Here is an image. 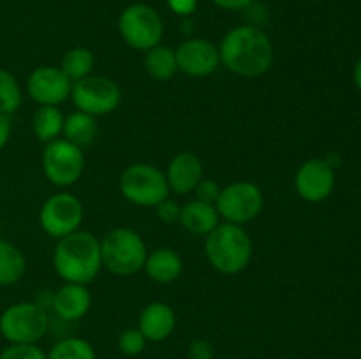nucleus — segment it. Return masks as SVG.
<instances>
[{"label": "nucleus", "instance_id": "f257e3e1", "mask_svg": "<svg viewBox=\"0 0 361 359\" xmlns=\"http://www.w3.org/2000/svg\"><path fill=\"white\" fill-rule=\"evenodd\" d=\"M222 65L242 77H259L274 63V44L261 28L240 25L231 28L219 44Z\"/></svg>", "mask_w": 361, "mask_h": 359}, {"label": "nucleus", "instance_id": "f03ea898", "mask_svg": "<svg viewBox=\"0 0 361 359\" xmlns=\"http://www.w3.org/2000/svg\"><path fill=\"white\" fill-rule=\"evenodd\" d=\"M53 267L63 282L88 285L102 267L101 241L81 229L63 236L53 250Z\"/></svg>", "mask_w": 361, "mask_h": 359}, {"label": "nucleus", "instance_id": "7ed1b4c3", "mask_svg": "<svg viewBox=\"0 0 361 359\" xmlns=\"http://www.w3.org/2000/svg\"><path fill=\"white\" fill-rule=\"evenodd\" d=\"M204 253L215 271L238 275L252 259V239L243 225L221 222L204 241Z\"/></svg>", "mask_w": 361, "mask_h": 359}, {"label": "nucleus", "instance_id": "20e7f679", "mask_svg": "<svg viewBox=\"0 0 361 359\" xmlns=\"http://www.w3.org/2000/svg\"><path fill=\"white\" fill-rule=\"evenodd\" d=\"M147 256V243L134 229L115 227L101 239L102 267L118 277H133L143 270Z\"/></svg>", "mask_w": 361, "mask_h": 359}, {"label": "nucleus", "instance_id": "39448f33", "mask_svg": "<svg viewBox=\"0 0 361 359\" xmlns=\"http://www.w3.org/2000/svg\"><path fill=\"white\" fill-rule=\"evenodd\" d=\"M48 326V312L35 301L13 303L0 315V334L11 345L35 344L44 336Z\"/></svg>", "mask_w": 361, "mask_h": 359}, {"label": "nucleus", "instance_id": "423d86ee", "mask_svg": "<svg viewBox=\"0 0 361 359\" xmlns=\"http://www.w3.org/2000/svg\"><path fill=\"white\" fill-rule=\"evenodd\" d=\"M118 187L123 199L143 208H155L169 196L164 171L147 162L130 164L120 176Z\"/></svg>", "mask_w": 361, "mask_h": 359}, {"label": "nucleus", "instance_id": "0eeeda50", "mask_svg": "<svg viewBox=\"0 0 361 359\" xmlns=\"http://www.w3.org/2000/svg\"><path fill=\"white\" fill-rule=\"evenodd\" d=\"M118 32L127 46L147 53L148 49L161 44L164 37V21L148 4H130L120 13Z\"/></svg>", "mask_w": 361, "mask_h": 359}, {"label": "nucleus", "instance_id": "6e6552de", "mask_svg": "<svg viewBox=\"0 0 361 359\" xmlns=\"http://www.w3.org/2000/svg\"><path fill=\"white\" fill-rule=\"evenodd\" d=\"M69 99L73 101L76 111H83L97 118L118 109L122 102V90L111 77L90 74L73 83Z\"/></svg>", "mask_w": 361, "mask_h": 359}, {"label": "nucleus", "instance_id": "1a4fd4ad", "mask_svg": "<svg viewBox=\"0 0 361 359\" xmlns=\"http://www.w3.org/2000/svg\"><path fill=\"white\" fill-rule=\"evenodd\" d=\"M264 196L259 187L252 182H233L222 187L215 203L219 215L224 222L245 225L263 211Z\"/></svg>", "mask_w": 361, "mask_h": 359}, {"label": "nucleus", "instance_id": "9d476101", "mask_svg": "<svg viewBox=\"0 0 361 359\" xmlns=\"http://www.w3.org/2000/svg\"><path fill=\"white\" fill-rule=\"evenodd\" d=\"M41 162L46 180L56 187L74 185L85 171L83 150L63 137L46 143Z\"/></svg>", "mask_w": 361, "mask_h": 359}, {"label": "nucleus", "instance_id": "9b49d317", "mask_svg": "<svg viewBox=\"0 0 361 359\" xmlns=\"http://www.w3.org/2000/svg\"><path fill=\"white\" fill-rule=\"evenodd\" d=\"M83 215V203L74 194L59 192L42 203L39 210V225L46 234L60 239L80 229Z\"/></svg>", "mask_w": 361, "mask_h": 359}, {"label": "nucleus", "instance_id": "f8f14e48", "mask_svg": "<svg viewBox=\"0 0 361 359\" xmlns=\"http://www.w3.org/2000/svg\"><path fill=\"white\" fill-rule=\"evenodd\" d=\"M295 189L307 203L328 199L335 189V169L326 158H309L295 175Z\"/></svg>", "mask_w": 361, "mask_h": 359}, {"label": "nucleus", "instance_id": "ddd939ff", "mask_svg": "<svg viewBox=\"0 0 361 359\" xmlns=\"http://www.w3.org/2000/svg\"><path fill=\"white\" fill-rule=\"evenodd\" d=\"M27 94L39 106H60L71 97L73 83L60 67H35L27 77Z\"/></svg>", "mask_w": 361, "mask_h": 359}, {"label": "nucleus", "instance_id": "4468645a", "mask_svg": "<svg viewBox=\"0 0 361 359\" xmlns=\"http://www.w3.org/2000/svg\"><path fill=\"white\" fill-rule=\"evenodd\" d=\"M176 67L189 77H204L215 73L221 63L219 48L203 37H192L180 42L175 49Z\"/></svg>", "mask_w": 361, "mask_h": 359}, {"label": "nucleus", "instance_id": "2eb2a0df", "mask_svg": "<svg viewBox=\"0 0 361 359\" xmlns=\"http://www.w3.org/2000/svg\"><path fill=\"white\" fill-rule=\"evenodd\" d=\"M203 162L190 151H180L169 160L166 169V180H168L169 192L176 196H185L194 192L197 183L204 178Z\"/></svg>", "mask_w": 361, "mask_h": 359}, {"label": "nucleus", "instance_id": "dca6fc26", "mask_svg": "<svg viewBox=\"0 0 361 359\" xmlns=\"http://www.w3.org/2000/svg\"><path fill=\"white\" fill-rule=\"evenodd\" d=\"M92 305V294L87 285L83 284H71L66 282L62 287L56 289L51 298L53 312L62 320H80L87 315Z\"/></svg>", "mask_w": 361, "mask_h": 359}, {"label": "nucleus", "instance_id": "f3484780", "mask_svg": "<svg viewBox=\"0 0 361 359\" xmlns=\"http://www.w3.org/2000/svg\"><path fill=\"white\" fill-rule=\"evenodd\" d=\"M176 315L171 306L164 301H154L141 310L137 329L148 341H162L173 333Z\"/></svg>", "mask_w": 361, "mask_h": 359}, {"label": "nucleus", "instance_id": "a211bd4d", "mask_svg": "<svg viewBox=\"0 0 361 359\" xmlns=\"http://www.w3.org/2000/svg\"><path fill=\"white\" fill-rule=\"evenodd\" d=\"M180 224L187 232L196 236H208L219 224H221V215H219L215 204L203 203L200 199L189 201L182 206L180 213Z\"/></svg>", "mask_w": 361, "mask_h": 359}, {"label": "nucleus", "instance_id": "6ab92c4d", "mask_svg": "<svg viewBox=\"0 0 361 359\" xmlns=\"http://www.w3.org/2000/svg\"><path fill=\"white\" fill-rule=\"evenodd\" d=\"M143 270L147 271L148 278L157 284H173L182 275L183 260L176 250L169 248V246H161L148 253Z\"/></svg>", "mask_w": 361, "mask_h": 359}, {"label": "nucleus", "instance_id": "aec40b11", "mask_svg": "<svg viewBox=\"0 0 361 359\" xmlns=\"http://www.w3.org/2000/svg\"><path fill=\"white\" fill-rule=\"evenodd\" d=\"M97 134L99 127L95 116L87 115L83 111H74L67 115L66 120H63L62 137L69 141V143L76 144L81 150L90 146L95 141V137H97Z\"/></svg>", "mask_w": 361, "mask_h": 359}, {"label": "nucleus", "instance_id": "412c9836", "mask_svg": "<svg viewBox=\"0 0 361 359\" xmlns=\"http://www.w3.org/2000/svg\"><path fill=\"white\" fill-rule=\"evenodd\" d=\"M63 113L59 106H39L32 116V132L35 139L41 143H51L62 136L63 129Z\"/></svg>", "mask_w": 361, "mask_h": 359}, {"label": "nucleus", "instance_id": "4be33fe9", "mask_svg": "<svg viewBox=\"0 0 361 359\" xmlns=\"http://www.w3.org/2000/svg\"><path fill=\"white\" fill-rule=\"evenodd\" d=\"M27 271L23 252L7 239L0 238V287L18 284Z\"/></svg>", "mask_w": 361, "mask_h": 359}, {"label": "nucleus", "instance_id": "5701e85b", "mask_svg": "<svg viewBox=\"0 0 361 359\" xmlns=\"http://www.w3.org/2000/svg\"><path fill=\"white\" fill-rule=\"evenodd\" d=\"M145 69H147L148 76H152L157 81L171 80V77L178 73L175 49L162 44L148 49V51L145 53Z\"/></svg>", "mask_w": 361, "mask_h": 359}, {"label": "nucleus", "instance_id": "b1692460", "mask_svg": "<svg viewBox=\"0 0 361 359\" xmlns=\"http://www.w3.org/2000/svg\"><path fill=\"white\" fill-rule=\"evenodd\" d=\"M95 67V56L85 46H76L71 48L69 51L63 53L62 62H60V70L67 76L71 83L83 80V77L90 76L92 70Z\"/></svg>", "mask_w": 361, "mask_h": 359}, {"label": "nucleus", "instance_id": "393cba45", "mask_svg": "<svg viewBox=\"0 0 361 359\" xmlns=\"http://www.w3.org/2000/svg\"><path fill=\"white\" fill-rule=\"evenodd\" d=\"M46 355L48 359H95V348L85 338L69 336L56 341Z\"/></svg>", "mask_w": 361, "mask_h": 359}, {"label": "nucleus", "instance_id": "a878e982", "mask_svg": "<svg viewBox=\"0 0 361 359\" xmlns=\"http://www.w3.org/2000/svg\"><path fill=\"white\" fill-rule=\"evenodd\" d=\"M23 102V90L9 70L0 69V113L14 115Z\"/></svg>", "mask_w": 361, "mask_h": 359}, {"label": "nucleus", "instance_id": "bb28decb", "mask_svg": "<svg viewBox=\"0 0 361 359\" xmlns=\"http://www.w3.org/2000/svg\"><path fill=\"white\" fill-rule=\"evenodd\" d=\"M147 338L143 336L137 327H130V329H126L118 338V351L122 352L123 355H140L141 352L147 347Z\"/></svg>", "mask_w": 361, "mask_h": 359}, {"label": "nucleus", "instance_id": "cd10ccee", "mask_svg": "<svg viewBox=\"0 0 361 359\" xmlns=\"http://www.w3.org/2000/svg\"><path fill=\"white\" fill-rule=\"evenodd\" d=\"M0 359H48V355L35 344H25L9 345L7 348H4Z\"/></svg>", "mask_w": 361, "mask_h": 359}, {"label": "nucleus", "instance_id": "c85d7f7f", "mask_svg": "<svg viewBox=\"0 0 361 359\" xmlns=\"http://www.w3.org/2000/svg\"><path fill=\"white\" fill-rule=\"evenodd\" d=\"M221 189L222 187L219 185V182H215L214 178H203L197 183L194 192H196V199L203 201V203L215 204L219 199V194H221Z\"/></svg>", "mask_w": 361, "mask_h": 359}, {"label": "nucleus", "instance_id": "c756f323", "mask_svg": "<svg viewBox=\"0 0 361 359\" xmlns=\"http://www.w3.org/2000/svg\"><path fill=\"white\" fill-rule=\"evenodd\" d=\"M155 210H157V217L161 218V222H164V224H176V222L180 220V213H182V206H180L175 199H169V197L161 201V203L155 206Z\"/></svg>", "mask_w": 361, "mask_h": 359}, {"label": "nucleus", "instance_id": "7c9ffc66", "mask_svg": "<svg viewBox=\"0 0 361 359\" xmlns=\"http://www.w3.org/2000/svg\"><path fill=\"white\" fill-rule=\"evenodd\" d=\"M189 359H214V347L207 340H194L187 348Z\"/></svg>", "mask_w": 361, "mask_h": 359}, {"label": "nucleus", "instance_id": "2f4dec72", "mask_svg": "<svg viewBox=\"0 0 361 359\" xmlns=\"http://www.w3.org/2000/svg\"><path fill=\"white\" fill-rule=\"evenodd\" d=\"M173 14L180 18H187L197 9V0H166Z\"/></svg>", "mask_w": 361, "mask_h": 359}, {"label": "nucleus", "instance_id": "473e14b6", "mask_svg": "<svg viewBox=\"0 0 361 359\" xmlns=\"http://www.w3.org/2000/svg\"><path fill=\"white\" fill-rule=\"evenodd\" d=\"M212 4L224 11H242L254 4V0H212Z\"/></svg>", "mask_w": 361, "mask_h": 359}, {"label": "nucleus", "instance_id": "72a5a7b5", "mask_svg": "<svg viewBox=\"0 0 361 359\" xmlns=\"http://www.w3.org/2000/svg\"><path fill=\"white\" fill-rule=\"evenodd\" d=\"M11 132H13V123H11V116L2 115L0 113V151L7 146L11 139Z\"/></svg>", "mask_w": 361, "mask_h": 359}, {"label": "nucleus", "instance_id": "f704fd0d", "mask_svg": "<svg viewBox=\"0 0 361 359\" xmlns=\"http://www.w3.org/2000/svg\"><path fill=\"white\" fill-rule=\"evenodd\" d=\"M353 77H355L356 87H358L360 90H361V56H360L358 62H356V65H355V73H353Z\"/></svg>", "mask_w": 361, "mask_h": 359}]
</instances>
